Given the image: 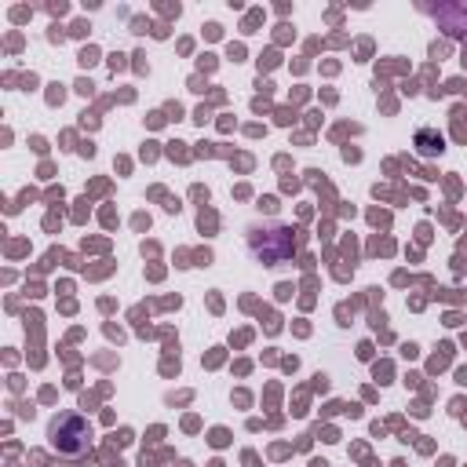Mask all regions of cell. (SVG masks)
Wrapping results in <instances>:
<instances>
[{
	"label": "cell",
	"mask_w": 467,
	"mask_h": 467,
	"mask_svg": "<svg viewBox=\"0 0 467 467\" xmlns=\"http://www.w3.org/2000/svg\"><path fill=\"white\" fill-rule=\"evenodd\" d=\"M47 445H51L58 456H66V460H80V456H88V449H91V423H88L80 412L62 409V412H55L51 423H47Z\"/></svg>",
	"instance_id": "cell-1"
},
{
	"label": "cell",
	"mask_w": 467,
	"mask_h": 467,
	"mask_svg": "<svg viewBox=\"0 0 467 467\" xmlns=\"http://www.w3.org/2000/svg\"><path fill=\"white\" fill-rule=\"evenodd\" d=\"M248 252H252L263 266H277V263L292 259V252H296V237H292V230L281 226V223L252 226V230H248Z\"/></svg>",
	"instance_id": "cell-2"
}]
</instances>
